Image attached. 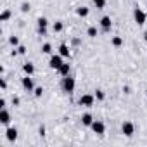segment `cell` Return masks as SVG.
Here are the masks:
<instances>
[{"label": "cell", "mask_w": 147, "mask_h": 147, "mask_svg": "<svg viewBox=\"0 0 147 147\" xmlns=\"http://www.w3.org/2000/svg\"><path fill=\"white\" fill-rule=\"evenodd\" d=\"M113 45H114V47H121V45H123V38H121V36H114V38H113Z\"/></svg>", "instance_id": "cell-18"}, {"label": "cell", "mask_w": 147, "mask_h": 147, "mask_svg": "<svg viewBox=\"0 0 147 147\" xmlns=\"http://www.w3.org/2000/svg\"><path fill=\"white\" fill-rule=\"evenodd\" d=\"M57 71H59V74H61L62 78H64V76H68V74H69V71H71V66L68 64V62H62V66H61Z\"/></svg>", "instance_id": "cell-11"}, {"label": "cell", "mask_w": 147, "mask_h": 147, "mask_svg": "<svg viewBox=\"0 0 147 147\" xmlns=\"http://www.w3.org/2000/svg\"><path fill=\"white\" fill-rule=\"evenodd\" d=\"M76 14H78L80 17H87V16H88V7H85V5H83V7H78V9H76Z\"/></svg>", "instance_id": "cell-15"}, {"label": "cell", "mask_w": 147, "mask_h": 147, "mask_svg": "<svg viewBox=\"0 0 147 147\" xmlns=\"http://www.w3.org/2000/svg\"><path fill=\"white\" fill-rule=\"evenodd\" d=\"M133 17H135V23H137L138 26H142V24L145 23V19H147L145 12H144L142 9H138V7H137V9L133 11Z\"/></svg>", "instance_id": "cell-4"}, {"label": "cell", "mask_w": 147, "mask_h": 147, "mask_svg": "<svg viewBox=\"0 0 147 147\" xmlns=\"http://www.w3.org/2000/svg\"><path fill=\"white\" fill-rule=\"evenodd\" d=\"M47 26H49L47 17H40V19H38V28H47Z\"/></svg>", "instance_id": "cell-17"}, {"label": "cell", "mask_w": 147, "mask_h": 147, "mask_svg": "<svg viewBox=\"0 0 147 147\" xmlns=\"http://www.w3.org/2000/svg\"><path fill=\"white\" fill-rule=\"evenodd\" d=\"M38 33H40L42 36H45V35H47V28H38Z\"/></svg>", "instance_id": "cell-28"}, {"label": "cell", "mask_w": 147, "mask_h": 147, "mask_svg": "<svg viewBox=\"0 0 147 147\" xmlns=\"http://www.w3.org/2000/svg\"><path fill=\"white\" fill-rule=\"evenodd\" d=\"M59 54H61L62 57H69V55H71V52H69V47H68L66 44H62V45L59 47Z\"/></svg>", "instance_id": "cell-14"}, {"label": "cell", "mask_w": 147, "mask_h": 147, "mask_svg": "<svg viewBox=\"0 0 147 147\" xmlns=\"http://www.w3.org/2000/svg\"><path fill=\"white\" fill-rule=\"evenodd\" d=\"M104 97H106V95H104L102 90H95V99L97 100H104Z\"/></svg>", "instance_id": "cell-24"}, {"label": "cell", "mask_w": 147, "mask_h": 147, "mask_svg": "<svg viewBox=\"0 0 147 147\" xmlns=\"http://www.w3.org/2000/svg\"><path fill=\"white\" fill-rule=\"evenodd\" d=\"M9 44L14 45V47H19V38H17V36H11V38H9Z\"/></svg>", "instance_id": "cell-22"}, {"label": "cell", "mask_w": 147, "mask_h": 147, "mask_svg": "<svg viewBox=\"0 0 147 147\" xmlns=\"http://www.w3.org/2000/svg\"><path fill=\"white\" fill-rule=\"evenodd\" d=\"M81 123L85 125V127H92V123H94V118H92V114L85 113V114L81 116Z\"/></svg>", "instance_id": "cell-12"}, {"label": "cell", "mask_w": 147, "mask_h": 147, "mask_svg": "<svg viewBox=\"0 0 147 147\" xmlns=\"http://www.w3.org/2000/svg\"><path fill=\"white\" fill-rule=\"evenodd\" d=\"M61 87H62V90H64V92H68V94L74 92V87H76V83H74V78H71L69 74H68V76H64V78H62V83H61Z\"/></svg>", "instance_id": "cell-1"}, {"label": "cell", "mask_w": 147, "mask_h": 147, "mask_svg": "<svg viewBox=\"0 0 147 147\" xmlns=\"http://www.w3.org/2000/svg\"><path fill=\"white\" fill-rule=\"evenodd\" d=\"M5 138H7L9 142H14V140L17 138V130H16V128H12V127H9V128H7V132H5Z\"/></svg>", "instance_id": "cell-10"}, {"label": "cell", "mask_w": 147, "mask_h": 147, "mask_svg": "<svg viewBox=\"0 0 147 147\" xmlns=\"http://www.w3.org/2000/svg\"><path fill=\"white\" fill-rule=\"evenodd\" d=\"M49 66H50L52 69H55V71H57V69L62 66V55H61V54H54V55H50Z\"/></svg>", "instance_id": "cell-3"}, {"label": "cell", "mask_w": 147, "mask_h": 147, "mask_svg": "<svg viewBox=\"0 0 147 147\" xmlns=\"http://www.w3.org/2000/svg\"><path fill=\"white\" fill-rule=\"evenodd\" d=\"M9 17H11V11H7V9H5V11L2 12V16H0V21H2V23H5Z\"/></svg>", "instance_id": "cell-20"}, {"label": "cell", "mask_w": 147, "mask_h": 147, "mask_svg": "<svg viewBox=\"0 0 147 147\" xmlns=\"http://www.w3.org/2000/svg\"><path fill=\"white\" fill-rule=\"evenodd\" d=\"M42 94H44V88H42V87H36V88H35V95H36V97H42Z\"/></svg>", "instance_id": "cell-25"}, {"label": "cell", "mask_w": 147, "mask_h": 147, "mask_svg": "<svg viewBox=\"0 0 147 147\" xmlns=\"http://www.w3.org/2000/svg\"><path fill=\"white\" fill-rule=\"evenodd\" d=\"M121 132L127 135V137H132V135L135 133V127H133V123L125 121V123H123V127H121Z\"/></svg>", "instance_id": "cell-5"}, {"label": "cell", "mask_w": 147, "mask_h": 147, "mask_svg": "<svg viewBox=\"0 0 147 147\" xmlns=\"http://www.w3.org/2000/svg\"><path fill=\"white\" fill-rule=\"evenodd\" d=\"M23 71H24L26 74H30V76H31V74L35 73V66L31 64V62H24V64H23Z\"/></svg>", "instance_id": "cell-13"}, {"label": "cell", "mask_w": 147, "mask_h": 147, "mask_svg": "<svg viewBox=\"0 0 147 147\" xmlns=\"http://www.w3.org/2000/svg\"><path fill=\"white\" fill-rule=\"evenodd\" d=\"M94 5L97 9H104V7H106V0H94Z\"/></svg>", "instance_id": "cell-19"}, {"label": "cell", "mask_w": 147, "mask_h": 147, "mask_svg": "<svg viewBox=\"0 0 147 147\" xmlns=\"http://www.w3.org/2000/svg\"><path fill=\"white\" fill-rule=\"evenodd\" d=\"M0 87H2V90H5V88H7V81L2 80V81H0Z\"/></svg>", "instance_id": "cell-29"}, {"label": "cell", "mask_w": 147, "mask_h": 147, "mask_svg": "<svg viewBox=\"0 0 147 147\" xmlns=\"http://www.w3.org/2000/svg\"><path fill=\"white\" fill-rule=\"evenodd\" d=\"M21 83H23V87L28 90V92H31V90H35V87H33V80L30 78V74H26L24 78H23V81H21Z\"/></svg>", "instance_id": "cell-8"}, {"label": "cell", "mask_w": 147, "mask_h": 147, "mask_svg": "<svg viewBox=\"0 0 147 147\" xmlns=\"http://www.w3.org/2000/svg\"><path fill=\"white\" fill-rule=\"evenodd\" d=\"M100 26H102L104 31H111V26H113L111 17H109V16H104V17L100 19Z\"/></svg>", "instance_id": "cell-7"}, {"label": "cell", "mask_w": 147, "mask_h": 147, "mask_svg": "<svg viewBox=\"0 0 147 147\" xmlns=\"http://www.w3.org/2000/svg\"><path fill=\"white\" fill-rule=\"evenodd\" d=\"M144 40L147 42V30H145V33H144Z\"/></svg>", "instance_id": "cell-32"}, {"label": "cell", "mask_w": 147, "mask_h": 147, "mask_svg": "<svg viewBox=\"0 0 147 147\" xmlns=\"http://www.w3.org/2000/svg\"><path fill=\"white\" fill-rule=\"evenodd\" d=\"M42 52H44V54H50L52 52V45L50 44H44V45H42Z\"/></svg>", "instance_id": "cell-21"}, {"label": "cell", "mask_w": 147, "mask_h": 147, "mask_svg": "<svg viewBox=\"0 0 147 147\" xmlns=\"http://www.w3.org/2000/svg\"><path fill=\"white\" fill-rule=\"evenodd\" d=\"M12 104H14V106H19V97H14L12 99Z\"/></svg>", "instance_id": "cell-30"}, {"label": "cell", "mask_w": 147, "mask_h": 147, "mask_svg": "<svg viewBox=\"0 0 147 147\" xmlns=\"http://www.w3.org/2000/svg\"><path fill=\"white\" fill-rule=\"evenodd\" d=\"M87 33H88V36H92V38H95V36H97V28H95V26H90Z\"/></svg>", "instance_id": "cell-23"}, {"label": "cell", "mask_w": 147, "mask_h": 147, "mask_svg": "<svg viewBox=\"0 0 147 147\" xmlns=\"http://www.w3.org/2000/svg\"><path fill=\"white\" fill-rule=\"evenodd\" d=\"M21 11H23V12H28V11H30V4H26V2L21 4Z\"/></svg>", "instance_id": "cell-26"}, {"label": "cell", "mask_w": 147, "mask_h": 147, "mask_svg": "<svg viewBox=\"0 0 147 147\" xmlns=\"http://www.w3.org/2000/svg\"><path fill=\"white\" fill-rule=\"evenodd\" d=\"M9 121H11V114H9V111L5 107H2V111H0V123L9 125Z\"/></svg>", "instance_id": "cell-9"}, {"label": "cell", "mask_w": 147, "mask_h": 147, "mask_svg": "<svg viewBox=\"0 0 147 147\" xmlns=\"http://www.w3.org/2000/svg\"><path fill=\"white\" fill-rule=\"evenodd\" d=\"M62 28H64V24H62L61 21H55V23L52 24V30H54V33H61V31H62Z\"/></svg>", "instance_id": "cell-16"}, {"label": "cell", "mask_w": 147, "mask_h": 147, "mask_svg": "<svg viewBox=\"0 0 147 147\" xmlns=\"http://www.w3.org/2000/svg\"><path fill=\"white\" fill-rule=\"evenodd\" d=\"M0 107H5V99H0Z\"/></svg>", "instance_id": "cell-31"}, {"label": "cell", "mask_w": 147, "mask_h": 147, "mask_svg": "<svg viewBox=\"0 0 147 147\" xmlns=\"http://www.w3.org/2000/svg\"><path fill=\"white\" fill-rule=\"evenodd\" d=\"M92 130L97 135H104V132H106V125H104L102 121H94L92 123Z\"/></svg>", "instance_id": "cell-6"}, {"label": "cell", "mask_w": 147, "mask_h": 147, "mask_svg": "<svg viewBox=\"0 0 147 147\" xmlns=\"http://www.w3.org/2000/svg\"><path fill=\"white\" fill-rule=\"evenodd\" d=\"M94 102H95V95L83 94V95L80 97V106H83V107H92Z\"/></svg>", "instance_id": "cell-2"}, {"label": "cell", "mask_w": 147, "mask_h": 147, "mask_svg": "<svg viewBox=\"0 0 147 147\" xmlns=\"http://www.w3.org/2000/svg\"><path fill=\"white\" fill-rule=\"evenodd\" d=\"M17 52H19V54H26V47H24V45H19V47H17Z\"/></svg>", "instance_id": "cell-27"}]
</instances>
